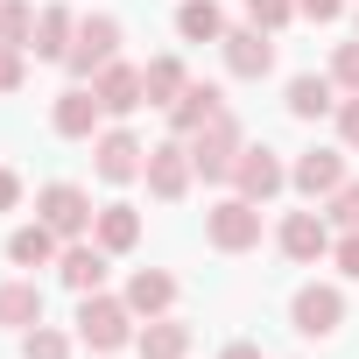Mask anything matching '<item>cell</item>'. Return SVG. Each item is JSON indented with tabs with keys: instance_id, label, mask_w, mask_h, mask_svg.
<instances>
[{
	"instance_id": "obj_4",
	"label": "cell",
	"mask_w": 359,
	"mask_h": 359,
	"mask_svg": "<svg viewBox=\"0 0 359 359\" xmlns=\"http://www.w3.org/2000/svg\"><path fill=\"white\" fill-rule=\"evenodd\" d=\"M205 240H212L219 254H247V247H261V205H254V198H226V205H212V212H205Z\"/></svg>"
},
{
	"instance_id": "obj_15",
	"label": "cell",
	"mask_w": 359,
	"mask_h": 359,
	"mask_svg": "<svg viewBox=\"0 0 359 359\" xmlns=\"http://www.w3.org/2000/svg\"><path fill=\"white\" fill-rule=\"evenodd\" d=\"M282 254L303 261V268L324 261V254H331V226H324L317 212H289V219H282Z\"/></svg>"
},
{
	"instance_id": "obj_13",
	"label": "cell",
	"mask_w": 359,
	"mask_h": 359,
	"mask_svg": "<svg viewBox=\"0 0 359 359\" xmlns=\"http://www.w3.org/2000/svg\"><path fill=\"white\" fill-rule=\"evenodd\" d=\"M106 120V106H99V92L92 85H71L64 99H57V113H50V127L64 134V141H92V127Z\"/></svg>"
},
{
	"instance_id": "obj_18",
	"label": "cell",
	"mask_w": 359,
	"mask_h": 359,
	"mask_svg": "<svg viewBox=\"0 0 359 359\" xmlns=\"http://www.w3.org/2000/svg\"><path fill=\"white\" fill-rule=\"evenodd\" d=\"M71 36H78V22H71V8H36V36H29V50L36 57H50V64H64L71 57Z\"/></svg>"
},
{
	"instance_id": "obj_28",
	"label": "cell",
	"mask_w": 359,
	"mask_h": 359,
	"mask_svg": "<svg viewBox=\"0 0 359 359\" xmlns=\"http://www.w3.org/2000/svg\"><path fill=\"white\" fill-rule=\"evenodd\" d=\"M247 22L275 36V29H289V22H296V0H247Z\"/></svg>"
},
{
	"instance_id": "obj_10",
	"label": "cell",
	"mask_w": 359,
	"mask_h": 359,
	"mask_svg": "<svg viewBox=\"0 0 359 359\" xmlns=\"http://www.w3.org/2000/svg\"><path fill=\"white\" fill-rule=\"evenodd\" d=\"M226 71L233 78H268L275 71V43H268V29H226Z\"/></svg>"
},
{
	"instance_id": "obj_7",
	"label": "cell",
	"mask_w": 359,
	"mask_h": 359,
	"mask_svg": "<svg viewBox=\"0 0 359 359\" xmlns=\"http://www.w3.org/2000/svg\"><path fill=\"white\" fill-rule=\"evenodd\" d=\"M92 169H99V184H134V176L148 169V148L127 134V127H106L92 141Z\"/></svg>"
},
{
	"instance_id": "obj_30",
	"label": "cell",
	"mask_w": 359,
	"mask_h": 359,
	"mask_svg": "<svg viewBox=\"0 0 359 359\" xmlns=\"http://www.w3.org/2000/svg\"><path fill=\"white\" fill-rule=\"evenodd\" d=\"M22 78H29V50L0 43V92H22Z\"/></svg>"
},
{
	"instance_id": "obj_24",
	"label": "cell",
	"mask_w": 359,
	"mask_h": 359,
	"mask_svg": "<svg viewBox=\"0 0 359 359\" xmlns=\"http://www.w3.org/2000/svg\"><path fill=\"white\" fill-rule=\"evenodd\" d=\"M331 92H338L331 78L303 71V78H289V113H296V120H324V113H331Z\"/></svg>"
},
{
	"instance_id": "obj_8",
	"label": "cell",
	"mask_w": 359,
	"mask_h": 359,
	"mask_svg": "<svg viewBox=\"0 0 359 359\" xmlns=\"http://www.w3.org/2000/svg\"><path fill=\"white\" fill-rule=\"evenodd\" d=\"M233 184H240V198L268 205V198H282V191H289V169H282V155H275V148H240Z\"/></svg>"
},
{
	"instance_id": "obj_19",
	"label": "cell",
	"mask_w": 359,
	"mask_h": 359,
	"mask_svg": "<svg viewBox=\"0 0 359 359\" xmlns=\"http://www.w3.org/2000/svg\"><path fill=\"white\" fill-rule=\"evenodd\" d=\"M92 240H99L106 254H134V247H141V212H134V205H99Z\"/></svg>"
},
{
	"instance_id": "obj_32",
	"label": "cell",
	"mask_w": 359,
	"mask_h": 359,
	"mask_svg": "<svg viewBox=\"0 0 359 359\" xmlns=\"http://www.w3.org/2000/svg\"><path fill=\"white\" fill-rule=\"evenodd\" d=\"M331 261H338V275H352V282H359V233L331 240Z\"/></svg>"
},
{
	"instance_id": "obj_3",
	"label": "cell",
	"mask_w": 359,
	"mask_h": 359,
	"mask_svg": "<svg viewBox=\"0 0 359 359\" xmlns=\"http://www.w3.org/2000/svg\"><path fill=\"white\" fill-rule=\"evenodd\" d=\"M71 78L78 85H92L106 64H120V22L113 15H92V22H78V36H71Z\"/></svg>"
},
{
	"instance_id": "obj_27",
	"label": "cell",
	"mask_w": 359,
	"mask_h": 359,
	"mask_svg": "<svg viewBox=\"0 0 359 359\" xmlns=\"http://www.w3.org/2000/svg\"><path fill=\"white\" fill-rule=\"evenodd\" d=\"M22 359H71V338L50 331V324H36V331H22Z\"/></svg>"
},
{
	"instance_id": "obj_35",
	"label": "cell",
	"mask_w": 359,
	"mask_h": 359,
	"mask_svg": "<svg viewBox=\"0 0 359 359\" xmlns=\"http://www.w3.org/2000/svg\"><path fill=\"white\" fill-rule=\"evenodd\" d=\"M15 205H22V176L0 169V212H15Z\"/></svg>"
},
{
	"instance_id": "obj_31",
	"label": "cell",
	"mask_w": 359,
	"mask_h": 359,
	"mask_svg": "<svg viewBox=\"0 0 359 359\" xmlns=\"http://www.w3.org/2000/svg\"><path fill=\"white\" fill-rule=\"evenodd\" d=\"M331 219H338L345 233H359V184H338V191H331Z\"/></svg>"
},
{
	"instance_id": "obj_29",
	"label": "cell",
	"mask_w": 359,
	"mask_h": 359,
	"mask_svg": "<svg viewBox=\"0 0 359 359\" xmlns=\"http://www.w3.org/2000/svg\"><path fill=\"white\" fill-rule=\"evenodd\" d=\"M331 85H338V92H359V43H338V57H331Z\"/></svg>"
},
{
	"instance_id": "obj_36",
	"label": "cell",
	"mask_w": 359,
	"mask_h": 359,
	"mask_svg": "<svg viewBox=\"0 0 359 359\" xmlns=\"http://www.w3.org/2000/svg\"><path fill=\"white\" fill-rule=\"evenodd\" d=\"M219 359H261V345H247V338H240V345H226Z\"/></svg>"
},
{
	"instance_id": "obj_25",
	"label": "cell",
	"mask_w": 359,
	"mask_h": 359,
	"mask_svg": "<svg viewBox=\"0 0 359 359\" xmlns=\"http://www.w3.org/2000/svg\"><path fill=\"white\" fill-rule=\"evenodd\" d=\"M141 85H148V106H176V92H184L191 78H184V64H176V57H148V71H141Z\"/></svg>"
},
{
	"instance_id": "obj_21",
	"label": "cell",
	"mask_w": 359,
	"mask_h": 359,
	"mask_svg": "<svg viewBox=\"0 0 359 359\" xmlns=\"http://www.w3.org/2000/svg\"><path fill=\"white\" fill-rule=\"evenodd\" d=\"M57 254H64V247H57V233H50L43 219H36V226H15V233H8V261H15V268H50Z\"/></svg>"
},
{
	"instance_id": "obj_5",
	"label": "cell",
	"mask_w": 359,
	"mask_h": 359,
	"mask_svg": "<svg viewBox=\"0 0 359 359\" xmlns=\"http://www.w3.org/2000/svg\"><path fill=\"white\" fill-rule=\"evenodd\" d=\"M141 176H148V191H155L162 205H176V198L191 191V176H198V162H191V141H184V134H176V141H155Z\"/></svg>"
},
{
	"instance_id": "obj_16",
	"label": "cell",
	"mask_w": 359,
	"mask_h": 359,
	"mask_svg": "<svg viewBox=\"0 0 359 359\" xmlns=\"http://www.w3.org/2000/svg\"><path fill=\"white\" fill-rule=\"evenodd\" d=\"M169 303H176V275H162V268H134L127 275V310L134 317H169Z\"/></svg>"
},
{
	"instance_id": "obj_33",
	"label": "cell",
	"mask_w": 359,
	"mask_h": 359,
	"mask_svg": "<svg viewBox=\"0 0 359 359\" xmlns=\"http://www.w3.org/2000/svg\"><path fill=\"white\" fill-rule=\"evenodd\" d=\"M338 141H345V148H359V92H352V99H338Z\"/></svg>"
},
{
	"instance_id": "obj_20",
	"label": "cell",
	"mask_w": 359,
	"mask_h": 359,
	"mask_svg": "<svg viewBox=\"0 0 359 359\" xmlns=\"http://www.w3.org/2000/svg\"><path fill=\"white\" fill-rule=\"evenodd\" d=\"M134 345H141V359H184V352H191V324H176V317H148V324L134 331Z\"/></svg>"
},
{
	"instance_id": "obj_9",
	"label": "cell",
	"mask_w": 359,
	"mask_h": 359,
	"mask_svg": "<svg viewBox=\"0 0 359 359\" xmlns=\"http://www.w3.org/2000/svg\"><path fill=\"white\" fill-rule=\"evenodd\" d=\"M289 317H296V331H303V338H331V331L345 324V296H338L331 282H310V289H296Z\"/></svg>"
},
{
	"instance_id": "obj_34",
	"label": "cell",
	"mask_w": 359,
	"mask_h": 359,
	"mask_svg": "<svg viewBox=\"0 0 359 359\" xmlns=\"http://www.w3.org/2000/svg\"><path fill=\"white\" fill-rule=\"evenodd\" d=\"M296 15H310V22H338L345 0H296Z\"/></svg>"
},
{
	"instance_id": "obj_11",
	"label": "cell",
	"mask_w": 359,
	"mask_h": 359,
	"mask_svg": "<svg viewBox=\"0 0 359 359\" xmlns=\"http://www.w3.org/2000/svg\"><path fill=\"white\" fill-rule=\"evenodd\" d=\"M106 261H113V254H106L99 240H92V247H85V240H71V247L57 254V275H64V289L99 296V289H106Z\"/></svg>"
},
{
	"instance_id": "obj_26",
	"label": "cell",
	"mask_w": 359,
	"mask_h": 359,
	"mask_svg": "<svg viewBox=\"0 0 359 359\" xmlns=\"http://www.w3.org/2000/svg\"><path fill=\"white\" fill-rule=\"evenodd\" d=\"M29 36H36V8L29 0H0V43L29 50Z\"/></svg>"
},
{
	"instance_id": "obj_14",
	"label": "cell",
	"mask_w": 359,
	"mask_h": 359,
	"mask_svg": "<svg viewBox=\"0 0 359 359\" xmlns=\"http://www.w3.org/2000/svg\"><path fill=\"white\" fill-rule=\"evenodd\" d=\"M289 184H296L303 198H331V191L345 184V155H338V148H310V155H296Z\"/></svg>"
},
{
	"instance_id": "obj_17",
	"label": "cell",
	"mask_w": 359,
	"mask_h": 359,
	"mask_svg": "<svg viewBox=\"0 0 359 359\" xmlns=\"http://www.w3.org/2000/svg\"><path fill=\"white\" fill-rule=\"evenodd\" d=\"M219 113H226L219 85H184V92H176V106H169V127H176V134L191 141V134H198L205 120H219Z\"/></svg>"
},
{
	"instance_id": "obj_22",
	"label": "cell",
	"mask_w": 359,
	"mask_h": 359,
	"mask_svg": "<svg viewBox=\"0 0 359 359\" xmlns=\"http://www.w3.org/2000/svg\"><path fill=\"white\" fill-rule=\"evenodd\" d=\"M0 324L8 331H36L43 324V289L36 282H0Z\"/></svg>"
},
{
	"instance_id": "obj_2",
	"label": "cell",
	"mask_w": 359,
	"mask_h": 359,
	"mask_svg": "<svg viewBox=\"0 0 359 359\" xmlns=\"http://www.w3.org/2000/svg\"><path fill=\"white\" fill-rule=\"evenodd\" d=\"M240 120L233 113H219V120H205L198 134H191V162H198V176H205V184H226V176H233V162H240Z\"/></svg>"
},
{
	"instance_id": "obj_6",
	"label": "cell",
	"mask_w": 359,
	"mask_h": 359,
	"mask_svg": "<svg viewBox=\"0 0 359 359\" xmlns=\"http://www.w3.org/2000/svg\"><path fill=\"white\" fill-rule=\"evenodd\" d=\"M36 219H43V226H50L57 240H85L99 212H92V198H85L78 184H50V191L36 198Z\"/></svg>"
},
{
	"instance_id": "obj_23",
	"label": "cell",
	"mask_w": 359,
	"mask_h": 359,
	"mask_svg": "<svg viewBox=\"0 0 359 359\" xmlns=\"http://www.w3.org/2000/svg\"><path fill=\"white\" fill-rule=\"evenodd\" d=\"M176 36H184V43H226L219 0H184V8H176Z\"/></svg>"
},
{
	"instance_id": "obj_1",
	"label": "cell",
	"mask_w": 359,
	"mask_h": 359,
	"mask_svg": "<svg viewBox=\"0 0 359 359\" xmlns=\"http://www.w3.org/2000/svg\"><path fill=\"white\" fill-rule=\"evenodd\" d=\"M78 338L92 345V352H120L127 338H134V310H127V296H78Z\"/></svg>"
},
{
	"instance_id": "obj_12",
	"label": "cell",
	"mask_w": 359,
	"mask_h": 359,
	"mask_svg": "<svg viewBox=\"0 0 359 359\" xmlns=\"http://www.w3.org/2000/svg\"><path fill=\"white\" fill-rule=\"evenodd\" d=\"M92 92H99V106H106L113 120H127L134 106H148V85H141V71H134V64H106V71L92 78Z\"/></svg>"
}]
</instances>
